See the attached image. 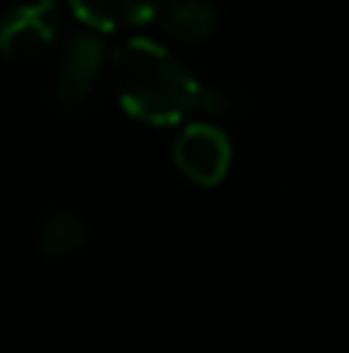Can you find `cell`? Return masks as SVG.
<instances>
[{
    "instance_id": "cell-1",
    "label": "cell",
    "mask_w": 349,
    "mask_h": 353,
    "mask_svg": "<svg viewBox=\"0 0 349 353\" xmlns=\"http://www.w3.org/2000/svg\"><path fill=\"white\" fill-rule=\"evenodd\" d=\"M114 86L127 114L147 123H171L189 114H226L230 93L189 69L171 48L151 38H127L114 52Z\"/></svg>"
},
{
    "instance_id": "cell-2",
    "label": "cell",
    "mask_w": 349,
    "mask_h": 353,
    "mask_svg": "<svg viewBox=\"0 0 349 353\" xmlns=\"http://www.w3.org/2000/svg\"><path fill=\"white\" fill-rule=\"evenodd\" d=\"M100 72H103V41L96 34H76L55 69V86H52L55 103L65 110L83 107L93 97Z\"/></svg>"
},
{
    "instance_id": "cell-3",
    "label": "cell",
    "mask_w": 349,
    "mask_h": 353,
    "mask_svg": "<svg viewBox=\"0 0 349 353\" xmlns=\"http://www.w3.org/2000/svg\"><path fill=\"white\" fill-rule=\"evenodd\" d=\"M230 137L216 123H189L185 134L175 144V161L178 168L202 185H213L226 175L230 168Z\"/></svg>"
},
{
    "instance_id": "cell-4",
    "label": "cell",
    "mask_w": 349,
    "mask_h": 353,
    "mask_svg": "<svg viewBox=\"0 0 349 353\" xmlns=\"http://www.w3.org/2000/svg\"><path fill=\"white\" fill-rule=\"evenodd\" d=\"M59 31L55 0H24L0 24V48L7 55H34Z\"/></svg>"
},
{
    "instance_id": "cell-5",
    "label": "cell",
    "mask_w": 349,
    "mask_h": 353,
    "mask_svg": "<svg viewBox=\"0 0 349 353\" xmlns=\"http://www.w3.org/2000/svg\"><path fill=\"white\" fill-rule=\"evenodd\" d=\"M72 7L93 28L116 31V28H134L158 17L161 0H72Z\"/></svg>"
},
{
    "instance_id": "cell-6",
    "label": "cell",
    "mask_w": 349,
    "mask_h": 353,
    "mask_svg": "<svg viewBox=\"0 0 349 353\" xmlns=\"http://www.w3.org/2000/svg\"><path fill=\"white\" fill-rule=\"evenodd\" d=\"M216 21H220V14L209 0H171L158 10L161 31H168L171 38H182V41H202L216 28Z\"/></svg>"
},
{
    "instance_id": "cell-7",
    "label": "cell",
    "mask_w": 349,
    "mask_h": 353,
    "mask_svg": "<svg viewBox=\"0 0 349 353\" xmlns=\"http://www.w3.org/2000/svg\"><path fill=\"white\" fill-rule=\"evenodd\" d=\"M41 243H45V250H52V254H65V250H72V247L83 243V223H79L76 216H69V213H59L52 223H45Z\"/></svg>"
}]
</instances>
